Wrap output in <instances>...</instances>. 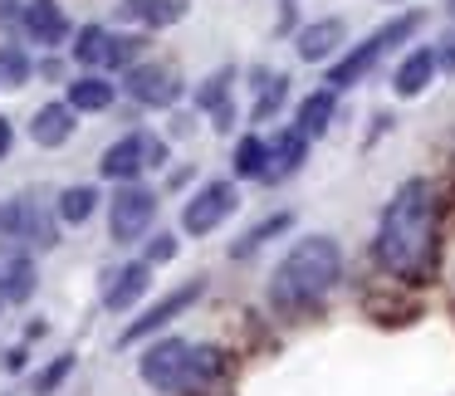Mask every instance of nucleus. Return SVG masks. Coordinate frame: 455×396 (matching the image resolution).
I'll use <instances>...</instances> for the list:
<instances>
[{
  "mask_svg": "<svg viewBox=\"0 0 455 396\" xmlns=\"http://www.w3.org/2000/svg\"><path fill=\"white\" fill-rule=\"evenodd\" d=\"M377 265L396 279L421 284L435 265V191L431 181L411 177L396 186L392 206L377 226Z\"/></svg>",
  "mask_w": 455,
  "mask_h": 396,
  "instance_id": "obj_1",
  "label": "nucleus"
},
{
  "mask_svg": "<svg viewBox=\"0 0 455 396\" xmlns=\"http://www.w3.org/2000/svg\"><path fill=\"white\" fill-rule=\"evenodd\" d=\"M343 274V249L328 235H308L299 240L284 255V265L275 269V284H269V304L284 308V313H299V308L318 304L328 289Z\"/></svg>",
  "mask_w": 455,
  "mask_h": 396,
  "instance_id": "obj_2",
  "label": "nucleus"
},
{
  "mask_svg": "<svg viewBox=\"0 0 455 396\" xmlns=\"http://www.w3.org/2000/svg\"><path fill=\"white\" fill-rule=\"evenodd\" d=\"M142 382L157 386L167 396H201L206 386L220 382L226 372V352L206 343H181V337H167V343H152L142 352Z\"/></svg>",
  "mask_w": 455,
  "mask_h": 396,
  "instance_id": "obj_3",
  "label": "nucleus"
},
{
  "mask_svg": "<svg viewBox=\"0 0 455 396\" xmlns=\"http://www.w3.org/2000/svg\"><path fill=\"white\" fill-rule=\"evenodd\" d=\"M421 25H426V15H421V11H406V15H396L392 25H382L377 35H367V40L357 44V50L347 54L343 64H333V69H328V83H333V89H347V83L367 79V74H372V64L382 59V54L392 50V44L411 40V35L421 30Z\"/></svg>",
  "mask_w": 455,
  "mask_h": 396,
  "instance_id": "obj_4",
  "label": "nucleus"
},
{
  "mask_svg": "<svg viewBox=\"0 0 455 396\" xmlns=\"http://www.w3.org/2000/svg\"><path fill=\"white\" fill-rule=\"evenodd\" d=\"M162 162H167V142L148 138V132H128V138H118L108 152H103L99 171L108 181H132L142 167H162Z\"/></svg>",
  "mask_w": 455,
  "mask_h": 396,
  "instance_id": "obj_5",
  "label": "nucleus"
},
{
  "mask_svg": "<svg viewBox=\"0 0 455 396\" xmlns=\"http://www.w3.org/2000/svg\"><path fill=\"white\" fill-rule=\"evenodd\" d=\"M152 216H157V196H152V191H142V186H123L118 196H113V206H108V230H113V240H138V235H148Z\"/></svg>",
  "mask_w": 455,
  "mask_h": 396,
  "instance_id": "obj_6",
  "label": "nucleus"
},
{
  "mask_svg": "<svg viewBox=\"0 0 455 396\" xmlns=\"http://www.w3.org/2000/svg\"><path fill=\"white\" fill-rule=\"evenodd\" d=\"M230 210H235V186H230V181H211V186H201L196 196L187 201L181 226H187L191 235H211V230H216Z\"/></svg>",
  "mask_w": 455,
  "mask_h": 396,
  "instance_id": "obj_7",
  "label": "nucleus"
},
{
  "mask_svg": "<svg viewBox=\"0 0 455 396\" xmlns=\"http://www.w3.org/2000/svg\"><path fill=\"white\" fill-rule=\"evenodd\" d=\"M123 89H128L138 103H148V108H172V103L181 99V79H177V69H167V64H138V69H128Z\"/></svg>",
  "mask_w": 455,
  "mask_h": 396,
  "instance_id": "obj_8",
  "label": "nucleus"
},
{
  "mask_svg": "<svg viewBox=\"0 0 455 396\" xmlns=\"http://www.w3.org/2000/svg\"><path fill=\"white\" fill-rule=\"evenodd\" d=\"M148 279H152V265L148 259H132V265H118L103 274V308H132L142 294H148Z\"/></svg>",
  "mask_w": 455,
  "mask_h": 396,
  "instance_id": "obj_9",
  "label": "nucleus"
},
{
  "mask_svg": "<svg viewBox=\"0 0 455 396\" xmlns=\"http://www.w3.org/2000/svg\"><path fill=\"white\" fill-rule=\"evenodd\" d=\"M201 289H206V284H201V279H191V284H181V289H172V294H167V298H157V304H152V308H148V313H142V318H138V323H128V333H123V343H138V337H148V333H157V328H162V323H172V318H177V313H181V308H191V304H196V298H201Z\"/></svg>",
  "mask_w": 455,
  "mask_h": 396,
  "instance_id": "obj_10",
  "label": "nucleus"
},
{
  "mask_svg": "<svg viewBox=\"0 0 455 396\" xmlns=\"http://www.w3.org/2000/svg\"><path fill=\"white\" fill-rule=\"evenodd\" d=\"M0 230L5 235H20V240H30V245H54V226H50V216H40L35 210V201H11V206L0 210Z\"/></svg>",
  "mask_w": 455,
  "mask_h": 396,
  "instance_id": "obj_11",
  "label": "nucleus"
},
{
  "mask_svg": "<svg viewBox=\"0 0 455 396\" xmlns=\"http://www.w3.org/2000/svg\"><path fill=\"white\" fill-rule=\"evenodd\" d=\"M25 35H30L35 44H64L69 40V20L60 15V5L54 0H35V5H25Z\"/></svg>",
  "mask_w": 455,
  "mask_h": 396,
  "instance_id": "obj_12",
  "label": "nucleus"
},
{
  "mask_svg": "<svg viewBox=\"0 0 455 396\" xmlns=\"http://www.w3.org/2000/svg\"><path fill=\"white\" fill-rule=\"evenodd\" d=\"M69 132H74V108L69 103H44V108L35 113V123H30V138L40 142V147H64Z\"/></svg>",
  "mask_w": 455,
  "mask_h": 396,
  "instance_id": "obj_13",
  "label": "nucleus"
},
{
  "mask_svg": "<svg viewBox=\"0 0 455 396\" xmlns=\"http://www.w3.org/2000/svg\"><path fill=\"white\" fill-rule=\"evenodd\" d=\"M304 147H308V138H304L299 128L279 132V138L269 142V167H265V181H284V177H294L299 162H304Z\"/></svg>",
  "mask_w": 455,
  "mask_h": 396,
  "instance_id": "obj_14",
  "label": "nucleus"
},
{
  "mask_svg": "<svg viewBox=\"0 0 455 396\" xmlns=\"http://www.w3.org/2000/svg\"><path fill=\"white\" fill-rule=\"evenodd\" d=\"M435 69H441V59H435V50H411L406 54L402 64H396V93H402V99H416V93L426 89V83L435 79Z\"/></svg>",
  "mask_w": 455,
  "mask_h": 396,
  "instance_id": "obj_15",
  "label": "nucleus"
},
{
  "mask_svg": "<svg viewBox=\"0 0 455 396\" xmlns=\"http://www.w3.org/2000/svg\"><path fill=\"white\" fill-rule=\"evenodd\" d=\"M343 20H314L308 30H299V59H308V64H318V59H328V54L343 44Z\"/></svg>",
  "mask_w": 455,
  "mask_h": 396,
  "instance_id": "obj_16",
  "label": "nucleus"
},
{
  "mask_svg": "<svg viewBox=\"0 0 455 396\" xmlns=\"http://www.w3.org/2000/svg\"><path fill=\"white\" fill-rule=\"evenodd\" d=\"M128 20H148V25H177L181 15H187V5L181 0H123L118 5Z\"/></svg>",
  "mask_w": 455,
  "mask_h": 396,
  "instance_id": "obj_17",
  "label": "nucleus"
},
{
  "mask_svg": "<svg viewBox=\"0 0 455 396\" xmlns=\"http://www.w3.org/2000/svg\"><path fill=\"white\" fill-rule=\"evenodd\" d=\"M108 103H113V83L93 79V74H84V79L69 83V108H79V113H103Z\"/></svg>",
  "mask_w": 455,
  "mask_h": 396,
  "instance_id": "obj_18",
  "label": "nucleus"
},
{
  "mask_svg": "<svg viewBox=\"0 0 455 396\" xmlns=\"http://www.w3.org/2000/svg\"><path fill=\"white\" fill-rule=\"evenodd\" d=\"M333 89H318V93H308L304 99V108H299V132L304 138H318V132L328 128V118H333Z\"/></svg>",
  "mask_w": 455,
  "mask_h": 396,
  "instance_id": "obj_19",
  "label": "nucleus"
},
{
  "mask_svg": "<svg viewBox=\"0 0 455 396\" xmlns=\"http://www.w3.org/2000/svg\"><path fill=\"white\" fill-rule=\"evenodd\" d=\"M289 220H294V216H289V210H279V216H269V220H259V226H255V230H250V235H245V240H235V245H230V255H235V259H245V255H255V249H259V245H265V240H269V235H279V230H289Z\"/></svg>",
  "mask_w": 455,
  "mask_h": 396,
  "instance_id": "obj_20",
  "label": "nucleus"
},
{
  "mask_svg": "<svg viewBox=\"0 0 455 396\" xmlns=\"http://www.w3.org/2000/svg\"><path fill=\"white\" fill-rule=\"evenodd\" d=\"M265 167H269V147L259 138H240L235 147V177H259L265 181Z\"/></svg>",
  "mask_w": 455,
  "mask_h": 396,
  "instance_id": "obj_21",
  "label": "nucleus"
},
{
  "mask_svg": "<svg viewBox=\"0 0 455 396\" xmlns=\"http://www.w3.org/2000/svg\"><path fill=\"white\" fill-rule=\"evenodd\" d=\"M93 206H99V191L93 186H69L60 196V216L69 220V226H84V220L93 216Z\"/></svg>",
  "mask_w": 455,
  "mask_h": 396,
  "instance_id": "obj_22",
  "label": "nucleus"
},
{
  "mask_svg": "<svg viewBox=\"0 0 455 396\" xmlns=\"http://www.w3.org/2000/svg\"><path fill=\"white\" fill-rule=\"evenodd\" d=\"M0 274H5V298H11V304H25V298L35 294V269H30V259H11Z\"/></svg>",
  "mask_w": 455,
  "mask_h": 396,
  "instance_id": "obj_23",
  "label": "nucleus"
},
{
  "mask_svg": "<svg viewBox=\"0 0 455 396\" xmlns=\"http://www.w3.org/2000/svg\"><path fill=\"white\" fill-rule=\"evenodd\" d=\"M30 83V59H25L15 44L0 50V89H25Z\"/></svg>",
  "mask_w": 455,
  "mask_h": 396,
  "instance_id": "obj_24",
  "label": "nucleus"
},
{
  "mask_svg": "<svg viewBox=\"0 0 455 396\" xmlns=\"http://www.w3.org/2000/svg\"><path fill=\"white\" fill-rule=\"evenodd\" d=\"M74 59H79V64H103V59H108V35H103L99 25H84L79 44H74Z\"/></svg>",
  "mask_w": 455,
  "mask_h": 396,
  "instance_id": "obj_25",
  "label": "nucleus"
},
{
  "mask_svg": "<svg viewBox=\"0 0 455 396\" xmlns=\"http://www.w3.org/2000/svg\"><path fill=\"white\" fill-rule=\"evenodd\" d=\"M284 93H289V79L284 74H275V79H265V89H259V103H255V123H265L269 113L284 103Z\"/></svg>",
  "mask_w": 455,
  "mask_h": 396,
  "instance_id": "obj_26",
  "label": "nucleus"
},
{
  "mask_svg": "<svg viewBox=\"0 0 455 396\" xmlns=\"http://www.w3.org/2000/svg\"><path fill=\"white\" fill-rule=\"evenodd\" d=\"M69 367H74V357H69V352H64V357H54V362L44 367L40 376H35V396H50L54 386H60L64 376H69Z\"/></svg>",
  "mask_w": 455,
  "mask_h": 396,
  "instance_id": "obj_27",
  "label": "nucleus"
},
{
  "mask_svg": "<svg viewBox=\"0 0 455 396\" xmlns=\"http://www.w3.org/2000/svg\"><path fill=\"white\" fill-rule=\"evenodd\" d=\"M226 89H230V69H220V74L206 79V89L196 93V103L201 108H226Z\"/></svg>",
  "mask_w": 455,
  "mask_h": 396,
  "instance_id": "obj_28",
  "label": "nucleus"
},
{
  "mask_svg": "<svg viewBox=\"0 0 455 396\" xmlns=\"http://www.w3.org/2000/svg\"><path fill=\"white\" fill-rule=\"evenodd\" d=\"M142 50L138 35H108V64H132Z\"/></svg>",
  "mask_w": 455,
  "mask_h": 396,
  "instance_id": "obj_29",
  "label": "nucleus"
},
{
  "mask_svg": "<svg viewBox=\"0 0 455 396\" xmlns=\"http://www.w3.org/2000/svg\"><path fill=\"white\" fill-rule=\"evenodd\" d=\"M172 255H177V240H172V235H157V240H148V265H167Z\"/></svg>",
  "mask_w": 455,
  "mask_h": 396,
  "instance_id": "obj_30",
  "label": "nucleus"
},
{
  "mask_svg": "<svg viewBox=\"0 0 455 396\" xmlns=\"http://www.w3.org/2000/svg\"><path fill=\"white\" fill-rule=\"evenodd\" d=\"M435 59H441V69L455 74V35H445V40H441V54H435Z\"/></svg>",
  "mask_w": 455,
  "mask_h": 396,
  "instance_id": "obj_31",
  "label": "nucleus"
},
{
  "mask_svg": "<svg viewBox=\"0 0 455 396\" xmlns=\"http://www.w3.org/2000/svg\"><path fill=\"white\" fill-rule=\"evenodd\" d=\"M11 142H15V128L5 118H0V157H5V152H11Z\"/></svg>",
  "mask_w": 455,
  "mask_h": 396,
  "instance_id": "obj_32",
  "label": "nucleus"
},
{
  "mask_svg": "<svg viewBox=\"0 0 455 396\" xmlns=\"http://www.w3.org/2000/svg\"><path fill=\"white\" fill-rule=\"evenodd\" d=\"M0 304H5V274H0Z\"/></svg>",
  "mask_w": 455,
  "mask_h": 396,
  "instance_id": "obj_33",
  "label": "nucleus"
},
{
  "mask_svg": "<svg viewBox=\"0 0 455 396\" xmlns=\"http://www.w3.org/2000/svg\"><path fill=\"white\" fill-rule=\"evenodd\" d=\"M451 15H455V0H451Z\"/></svg>",
  "mask_w": 455,
  "mask_h": 396,
  "instance_id": "obj_34",
  "label": "nucleus"
}]
</instances>
